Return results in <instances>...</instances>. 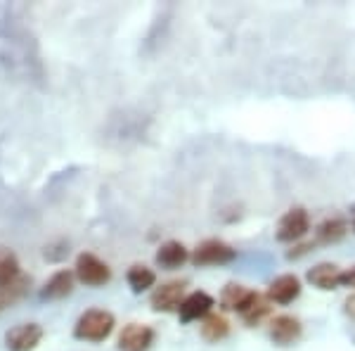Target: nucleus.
<instances>
[{
  "label": "nucleus",
  "instance_id": "nucleus-1",
  "mask_svg": "<svg viewBox=\"0 0 355 351\" xmlns=\"http://www.w3.org/2000/svg\"><path fill=\"white\" fill-rule=\"evenodd\" d=\"M114 325H116V318L112 311L88 309L78 316L76 325H73V337L81 342H105L114 332Z\"/></svg>",
  "mask_w": 355,
  "mask_h": 351
},
{
  "label": "nucleus",
  "instance_id": "nucleus-2",
  "mask_svg": "<svg viewBox=\"0 0 355 351\" xmlns=\"http://www.w3.org/2000/svg\"><path fill=\"white\" fill-rule=\"evenodd\" d=\"M76 280L85 287H102L112 280V268L107 261H102L100 256H95L93 252H81L76 256V266H73Z\"/></svg>",
  "mask_w": 355,
  "mask_h": 351
},
{
  "label": "nucleus",
  "instance_id": "nucleus-3",
  "mask_svg": "<svg viewBox=\"0 0 355 351\" xmlns=\"http://www.w3.org/2000/svg\"><path fill=\"white\" fill-rule=\"evenodd\" d=\"M311 230V216L303 206H294L287 214L277 221V228H275V238L279 243H296L303 235Z\"/></svg>",
  "mask_w": 355,
  "mask_h": 351
},
{
  "label": "nucleus",
  "instance_id": "nucleus-4",
  "mask_svg": "<svg viewBox=\"0 0 355 351\" xmlns=\"http://www.w3.org/2000/svg\"><path fill=\"white\" fill-rule=\"evenodd\" d=\"M234 256H237V252L223 240H204L192 252V261L197 266H223V263L234 261Z\"/></svg>",
  "mask_w": 355,
  "mask_h": 351
},
{
  "label": "nucleus",
  "instance_id": "nucleus-5",
  "mask_svg": "<svg viewBox=\"0 0 355 351\" xmlns=\"http://www.w3.org/2000/svg\"><path fill=\"white\" fill-rule=\"evenodd\" d=\"M185 283L182 280H168V283L159 285L150 297V307L162 313H171V311H180L182 302H185Z\"/></svg>",
  "mask_w": 355,
  "mask_h": 351
},
{
  "label": "nucleus",
  "instance_id": "nucleus-6",
  "mask_svg": "<svg viewBox=\"0 0 355 351\" xmlns=\"http://www.w3.org/2000/svg\"><path fill=\"white\" fill-rule=\"evenodd\" d=\"M43 339V327L38 323H19L5 332L8 351H33Z\"/></svg>",
  "mask_w": 355,
  "mask_h": 351
},
{
  "label": "nucleus",
  "instance_id": "nucleus-7",
  "mask_svg": "<svg viewBox=\"0 0 355 351\" xmlns=\"http://www.w3.org/2000/svg\"><path fill=\"white\" fill-rule=\"evenodd\" d=\"M157 339V332L150 325L128 323L119 332V351H150Z\"/></svg>",
  "mask_w": 355,
  "mask_h": 351
},
{
  "label": "nucleus",
  "instance_id": "nucleus-8",
  "mask_svg": "<svg viewBox=\"0 0 355 351\" xmlns=\"http://www.w3.org/2000/svg\"><path fill=\"white\" fill-rule=\"evenodd\" d=\"M216 302L214 297L209 295V292H190V295L185 297V302H182L180 311H178V316H180L182 323H192V320H204L206 316L214 311Z\"/></svg>",
  "mask_w": 355,
  "mask_h": 351
},
{
  "label": "nucleus",
  "instance_id": "nucleus-9",
  "mask_svg": "<svg viewBox=\"0 0 355 351\" xmlns=\"http://www.w3.org/2000/svg\"><path fill=\"white\" fill-rule=\"evenodd\" d=\"M73 280H76V273H71L69 268H60L45 280V285L41 287L38 297L43 302H57V299H64L73 292Z\"/></svg>",
  "mask_w": 355,
  "mask_h": 351
},
{
  "label": "nucleus",
  "instance_id": "nucleus-10",
  "mask_svg": "<svg viewBox=\"0 0 355 351\" xmlns=\"http://www.w3.org/2000/svg\"><path fill=\"white\" fill-rule=\"evenodd\" d=\"M303 327H301V320L294 318V316H275L270 320V339L277 347H289V344L299 342Z\"/></svg>",
  "mask_w": 355,
  "mask_h": 351
},
{
  "label": "nucleus",
  "instance_id": "nucleus-11",
  "mask_svg": "<svg viewBox=\"0 0 355 351\" xmlns=\"http://www.w3.org/2000/svg\"><path fill=\"white\" fill-rule=\"evenodd\" d=\"M301 295V280L294 273L277 275L270 285H268V299L275 304H291Z\"/></svg>",
  "mask_w": 355,
  "mask_h": 351
},
{
  "label": "nucleus",
  "instance_id": "nucleus-12",
  "mask_svg": "<svg viewBox=\"0 0 355 351\" xmlns=\"http://www.w3.org/2000/svg\"><path fill=\"white\" fill-rule=\"evenodd\" d=\"M154 259H157V263L162 268L175 270L192 256H190V252H187V247L182 243H178V240H166V243L157 250V256H154Z\"/></svg>",
  "mask_w": 355,
  "mask_h": 351
},
{
  "label": "nucleus",
  "instance_id": "nucleus-13",
  "mask_svg": "<svg viewBox=\"0 0 355 351\" xmlns=\"http://www.w3.org/2000/svg\"><path fill=\"white\" fill-rule=\"evenodd\" d=\"M308 283L313 287H318V290H336V287H341V270L336 263H318V266H313L308 270Z\"/></svg>",
  "mask_w": 355,
  "mask_h": 351
},
{
  "label": "nucleus",
  "instance_id": "nucleus-14",
  "mask_svg": "<svg viewBox=\"0 0 355 351\" xmlns=\"http://www.w3.org/2000/svg\"><path fill=\"white\" fill-rule=\"evenodd\" d=\"M254 297H256L254 290H249V287H244V285H237V283H230V285H225V290H223V295H220V307L225 311H237V313L242 316L246 307L254 302Z\"/></svg>",
  "mask_w": 355,
  "mask_h": 351
},
{
  "label": "nucleus",
  "instance_id": "nucleus-15",
  "mask_svg": "<svg viewBox=\"0 0 355 351\" xmlns=\"http://www.w3.org/2000/svg\"><path fill=\"white\" fill-rule=\"evenodd\" d=\"M125 280H128V287L135 292V295H140V292H147L150 287H154L157 283V273L145 266V263H133V266L128 268V273H125Z\"/></svg>",
  "mask_w": 355,
  "mask_h": 351
},
{
  "label": "nucleus",
  "instance_id": "nucleus-16",
  "mask_svg": "<svg viewBox=\"0 0 355 351\" xmlns=\"http://www.w3.org/2000/svg\"><path fill=\"white\" fill-rule=\"evenodd\" d=\"M227 335H230V323H227L225 316L209 313L202 320V337L206 342L216 344V342H220V339H225Z\"/></svg>",
  "mask_w": 355,
  "mask_h": 351
},
{
  "label": "nucleus",
  "instance_id": "nucleus-17",
  "mask_svg": "<svg viewBox=\"0 0 355 351\" xmlns=\"http://www.w3.org/2000/svg\"><path fill=\"white\" fill-rule=\"evenodd\" d=\"M19 275H21L19 259H17V254L10 247L0 245V287L15 283Z\"/></svg>",
  "mask_w": 355,
  "mask_h": 351
},
{
  "label": "nucleus",
  "instance_id": "nucleus-18",
  "mask_svg": "<svg viewBox=\"0 0 355 351\" xmlns=\"http://www.w3.org/2000/svg\"><path fill=\"white\" fill-rule=\"evenodd\" d=\"M28 285H31V278L21 273L19 278L15 280V283H10V285H3V287H0V309H5V307H10V304L19 302V299L26 295Z\"/></svg>",
  "mask_w": 355,
  "mask_h": 351
},
{
  "label": "nucleus",
  "instance_id": "nucleus-19",
  "mask_svg": "<svg viewBox=\"0 0 355 351\" xmlns=\"http://www.w3.org/2000/svg\"><path fill=\"white\" fill-rule=\"evenodd\" d=\"M268 313H270V299H266L263 295H259V292H256L254 302H251L249 307H246V311L242 313V318H244L246 325H259Z\"/></svg>",
  "mask_w": 355,
  "mask_h": 351
},
{
  "label": "nucleus",
  "instance_id": "nucleus-20",
  "mask_svg": "<svg viewBox=\"0 0 355 351\" xmlns=\"http://www.w3.org/2000/svg\"><path fill=\"white\" fill-rule=\"evenodd\" d=\"M346 221L343 218H327L324 223H320L318 228V240L320 243H336V240H341L343 235H346Z\"/></svg>",
  "mask_w": 355,
  "mask_h": 351
},
{
  "label": "nucleus",
  "instance_id": "nucleus-21",
  "mask_svg": "<svg viewBox=\"0 0 355 351\" xmlns=\"http://www.w3.org/2000/svg\"><path fill=\"white\" fill-rule=\"evenodd\" d=\"M341 287L355 290V266H351L348 270H341Z\"/></svg>",
  "mask_w": 355,
  "mask_h": 351
},
{
  "label": "nucleus",
  "instance_id": "nucleus-22",
  "mask_svg": "<svg viewBox=\"0 0 355 351\" xmlns=\"http://www.w3.org/2000/svg\"><path fill=\"white\" fill-rule=\"evenodd\" d=\"M343 307H346L343 311H346V316H348V318L355 320V295L348 297V299H346V304H343Z\"/></svg>",
  "mask_w": 355,
  "mask_h": 351
},
{
  "label": "nucleus",
  "instance_id": "nucleus-23",
  "mask_svg": "<svg viewBox=\"0 0 355 351\" xmlns=\"http://www.w3.org/2000/svg\"><path fill=\"white\" fill-rule=\"evenodd\" d=\"M353 230H355V221H353Z\"/></svg>",
  "mask_w": 355,
  "mask_h": 351
}]
</instances>
